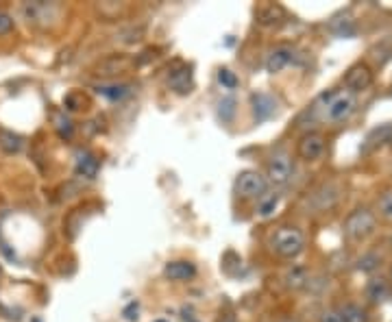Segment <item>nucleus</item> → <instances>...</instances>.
I'll return each instance as SVG.
<instances>
[{"label": "nucleus", "instance_id": "nucleus-1", "mask_svg": "<svg viewBox=\"0 0 392 322\" xmlns=\"http://www.w3.org/2000/svg\"><path fill=\"white\" fill-rule=\"evenodd\" d=\"M355 96L351 91H329L325 96V107H322V118L327 122H342L355 111Z\"/></svg>", "mask_w": 392, "mask_h": 322}, {"label": "nucleus", "instance_id": "nucleus-2", "mask_svg": "<svg viewBox=\"0 0 392 322\" xmlns=\"http://www.w3.org/2000/svg\"><path fill=\"white\" fill-rule=\"evenodd\" d=\"M272 248L279 252L282 257H286V259H294V257H298L303 252V248H305V238H303V233L298 231V228H290V226H286V228H279V231L274 233V238H272Z\"/></svg>", "mask_w": 392, "mask_h": 322}, {"label": "nucleus", "instance_id": "nucleus-3", "mask_svg": "<svg viewBox=\"0 0 392 322\" xmlns=\"http://www.w3.org/2000/svg\"><path fill=\"white\" fill-rule=\"evenodd\" d=\"M344 231H347L351 240L362 242L375 231V216L366 210H358L347 218V222H344Z\"/></svg>", "mask_w": 392, "mask_h": 322}, {"label": "nucleus", "instance_id": "nucleus-4", "mask_svg": "<svg viewBox=\"0 0 392 322\" xmlns=\"http://www.w3.org/2000/svg\"><path fill=\"white\" fill-rule=\"evenodd\" d=\"M236 194L244 200L248 198H262L266 194V179L255 172V170H246L238 174L236 179Z\"/></svg>", "mask_w": 392, "mask_h": 322}, {"label": "nucleus", "instance_id": "nucleus-5", "mask_svg": "<svg viewBox=\"0 0 392 322\" xmlns=\"http://www.w3.org/2000/svg\"><path fill=\"white\" fill-rule=\"evenodd\" d=\"M292 176V159L286 150L274 153L268 161V179L274 186H286Z\"/></svg>", "mask_w": 392, "mask_h": 322}, {"label": "nucleus", "instance_id": "nucleus-6", "mask_svg": "<svg viewBox=\"0 0 392 322\" xmlns=\"http://www.w3.org/2000/svg\"><path fill=\"white\" fill-rule=\"evenodd\" d=\"M325 153V137L320 133H308L301 137V142H298V155L305 161H316L322 157Z\"/></svg>", "mask_w": 392, "mask_h": 322}, {"label": "nucleus", "instance_id": "nucleus-7", "mask_svg": "<svg viewBox=\"0 0 392 322\" xmlns=\"http://www.w3.org/2000/svg\"><path fill=\"white\" fill-rule=\"evenodd\" d=\"M373 83V72L368 70V65H353L351 70L344 77V85H347L351 91H364Z\"/></svg>", "mask_w": 392, "mask_h": 322}, {"label": "nucleus", "instance_id": "nucleus-8", "mask_svg": "<svg viewBox=\"0 0 392 322\" xmlns=\"http://www.w3.org/2000/svg\"><path fill=\"white\" fill-rule=\"evenodd\" d=\"M290 61H292V51L286 49V46H282V49H274V51L268 55V59H266V70H268L270 75H279V72L284 70V67L290 65Z\"/></svg>", "mask_w": 392, "mask_h": 322}, {"label": "nucleus", "instance_id": "nucleus-9", "mask_svg": "<svg viewBox=\"0 0 392 322\" xmlns=\"http://www.w3.org/2000/svg\"><path fill=\"white\" fill-rule=\"evenodd\" d=\"M164 274L170 281H188L196 274V268L190 262H170V264H166Z\"/></svg>", "mask_w": 392, "mask_h": 322}, {"label": "nucleus", "instance_id": "nucleus-10", "mask_svg": "<svg viewBox=\"0 0 392 322\" xmlns=\"http://www.w3.org/2000/svg\"><path fill=\"white\" fill-rule=\"evenodd\" d=\"M284 7L279 5H262L255 13L258 22L262 27H274V25H279V22L284 20Z\"/></svg>", "mask_w": 392, "mask_h": 322}, {"label": "nucleus", "instance_id": "nucleus-11", "mask_svg": "<svg viewBox=\"0 0 392 322\" xmlns=\"http://www.w3.org/2000/svg\"><path fill=\"white\" fill-rule=\"evenodd\" d=\"M253 111H255V118L258 120H268L272 113H274V98L268 96V94H253Z\"/></svg>", "mask_w": 392, "mask_h": 322}, {"label": "nucleus", "instance_id": "nucleus-12", "mask_svg": "<svg viewBox=\"0 0 392 322\" xmlns=\"http://www.w3.org/2000/svg\"><path fill=\"white\" fill-rule=\"evenodd\" d=\"M77 172L87 176V179H94L99 172V159L89 153H79L77 157Z\"/></svg>", "mask_w": 392, "mask_h": 322}, {"label": "nucleus", "instance_id": "nucleus-13", "mask_svg": "<svg viewBox=\"0 0 392 322\" xmlns=\"http://www.w3.org/2000/svg\"><path fill=\"white\" fill-rule=\"evenodd\" d=\"M279 194H264L258 202V216L260 218H270L274 214V210L279 207Z\"/></svg>", "mask_w": 392, "mask_h": 322}, {"label": "nucleus", "instance_id": "nucleus-14", "mask_svg": "<svg viewBox=\"0 0 392 322\" xmlns=\"http://www.w3.org/2000/svg\"><path fill=\"white\" fill-rule=\"evenodd\" d=\"M338 314H340L342 322H368V314H366V309H362L360 305H353V303L344 305Z\"/></svg>", "mask_w": 392, "mask_h": 322}, {"label": "nucleus", "instance_id": "nucleus-15", "mask_svg": "<svg viewBox=\"0 0 392 322\" xmlns=\"http://www.w3.org/2000/svg\"><path fill=\"white\" fill-rule=\"evenodd\" d=\"M0 148H3L5 153L13 155L22 148V137L11 133V131H3L0 133Z\"/></svg>", "mask_w": 392, "mask_h": 322}, {"label": "nucleus", "instance_id": "nucleus-16", "mask_svg": "<svg viewBox=\"0 0 392 322\" xmlns=\"http://www.w3.org/2000/svg\"><path fill=\"white\" fill-rule=\"evenodd\" d=\"M99 91H101L103 96H107L109 101H120V98H125V96L129 94L131 89H129V85L122 83V85H107V87H101Z\"/></svg>", "mask_w": 392, "mask_h": 322}, {"label": "nucleus", "instance_id": "nucleus-17", "mask_svg": "<svg viewBox=\"0 0 392 322\" xmlns=\"http://www.w3.org/2000/svg\"><path fill=\"white\" fill-rule=\"evenodd\" d=\"M386 292H388V288H386V281L384 279L373 281L371 285H368V290H366V294H368V298H371V301H381V298L386 296Z\"/></svg>", "mask_w": 392, "mask_h": 322}, {"label": "nucleus", "instance_id": "nucleus-18", "mask_svg": "<svg viewBox=\"0 0 392 322\" xmlns=\"http://www.w3.org/2000/svg\"><path fill=\"white\" fill-rule=\"evenodd\" d=\"M218 107H220L218 113H220L222 122H229V120L234 118V113H236V101H234V98H225V101H220Z\"/></svg>", "mask_w": 392, "mask_h": 322}, {"label": "nucleus", "instance_id": "nucleus-19", "mask_svg": "<svg viewBox=\"0 0 392 322\" xmlns=\"http://www.w3.org/2000/svg\"><path fill=\"white\" fill-rule=\"evenodd\" d=\"M218 81H220V85L222 87H227V89H236L238 87V77L232 72V70H220L218 72Z\"/></svg>", "mask_w": 392, "mask_h": 322}, {"label": "nucleus", "instance_id": "nucleus-20", "mask_svg": "<svg viewBox=\"0 0 392 322\" xmlns=\"http://www.w3.org/2000/svg\"><path fill=\"white\" fill-rule=\"evenodd\" d=\"M379 214L388 220H392V192H386L379 198Z\"/></svg>", "mask_w": 392, "mask_h": 322}, {"label": "nucleus", "instance_id": "nucleus-21", "mask_svg": "<svg viewBox=\"0 0 392 322\" xmlns=\"http://www.w3.org/2000/svg\"><path fill=\"white\" fill-rule=\"evenodd\" d=\"M303 281H305V270L303 268H294L288 274V285H292V288H298Z\"/></svg>", "mask_w": 392, "mask_h": 322}, {"label": "nucleus", "instance_id": "nucleus-22", "mask_svg": "<svg viewBox=\"0 0 392 322\" xmlns=\"http://www.w3.org/2000/svg\"><path fill=\"white\" fill-rule=\"evenodd\" d=\"M13 29V18L7 11H0V35H5Z\"/></svg>", "mask_w": 392, "mask_h": 322}, {"label": "nucleus", "instance_id": "nucleus-23", "mask_svg": "<svg viewBox=\"0 0 392 322\" xmlns=\"http://www.w3.org/2000/svg\"><path fill=\"white\" fill-rule=\"evenodd\" d=\"M320 322H342V318H340L338 311H325L320 318Z\"/></svg>", "mask_w": 392, "mask_h": 322}, {"label": "nucleus", "instance_id": "nucleus-24", "mask_svg": "<svg viewBox=\"0 0 392 322\" xmlns=\"http://www.w3.org/2000/svg\"><path fill=\"white\" fill-rule=\"evenodd\" d=\"M220 322H238V320H236L234 314H225V316L220 318Z\"/></svg>", "mask_w": 392, "mask_h": 322}, {"label": "nucleus", "instance_id": "nucleus-25", "mask_svg": "<svg viewBox=\"0 0 392 322\" xmlns=\"http://www.w3.org/2000/svg\"><path fill=\"white\" fill-rule=\"evenodd\" d=\"M282 322H296V320H282Z\"/></svg>", "mask_w": 392, "mask_h": 322}, {"label": "nucleus", "instance_id": "nucleus-26", "mask_svg": "<svg viewBox=\"0 0 392 322\" xmlns=\"http://www.w3.org/2000/svg\"><path fill=\"white\" fill-rule=\"evenodd\" d=\"M155 322H166V320H155Z\"/></svg>", "mask_w": 392, "mask_h": 322}]
</instances>
